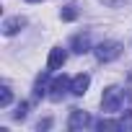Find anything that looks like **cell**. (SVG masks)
I'll return each instance as SVG.
<instances>
[{
  "label": "cell",
  "mask_w": 132,
  "mask_h": 132,
  "mask_svg": "<svg viewBox=\"0 0 132 132\" xmlns=\"http://www.w3.org/2000/svg\"><path fill=\"white\" fill-rule=\"evenodd\" d=\"M104 3H109V5H119L122 0H104Z\"/></svg>",
  "instance_id": "5bb4252c"
},
{
  "label": "cell",
  "mask_w": 132,
  "mask_h": 132,
  "mask_svg": "<svg viewBox=\"0 0 132 132\" xmlns=\"http://www.w3.org/2000/svg\"><path fill=\"white\" fill-rule=\"evenodd\" d=\"M70 86H73V80H70L68 75H57V78L47 86V91H49L47 96H49L52 101H62V98H65V93L70 91Z\"/></svg>",
  "instance_id": "3957f363"
},
{
  "label": "cell",
  "mask_w": 132,
  "mask_h": 132,
  "mask_svg": "<svg viewBox=\"0 0 132 132\" xmlns=\"http://www.w3.org/2000/svg\"><path fill=\"white\" fill-rule=\"evenodd\" d=\"M119 106H122V91H119L117 86L104 88V96H101V109H104V114H117Z\"/></svg>",
  "instance_id": "6da1fadb"
},
{
  "label": "cell",
  "mask_w": 132,
  "mask_h": 132,
  "mask_svg": "<svg viewBox=\"0 0 132 132\" xmlns=\"http://www.w3.org/2000/svg\"><path fill=\"white\" fill-rule=\"evenodd\" d=\"M11 101H13V93H11V88L8 86H3V88H0V106H11Z\"/></svg>",
  "instance_id": "30bf717a"
},
{
  "label": "cell",
  "mask_w": 132,
  "mask_h": 132,
  "mask_svg": "<svg viewBox=\"0 0 132 132\" xmlns=\"http://www.w3.org/2000/svg\"><path fill=\"white\" fill-rule=\"evenodd\" d=\"M23 26H26V18H23V16L5 18V21H3V34H5V36H13V34H18Z\"/></svg>",
  "instance_id": "8992f818"
},
{
  "label": "cell",
  "mask_w": 132,
  "mask_h": 132,
  "mask_svg": "<svg viewBox=\"0 0 132 132\" xmlns=\"http://www.w3.org/2000/svg\"><path fill=\"white\" fill-rule=\"evenodd\" d=\"M88 124H91V117L86 111H80V109H73L70 111V119H68V127L70 129H86Z\"/></svg>",
  "instance_id": "277c9868"
},
{
  "label": "cell",
  "mask_w": 132,
  "mask_h": 132,
  "mask_svg": "<svg viewBox=\"0 0 132 132\" xmlns=\"http://www.w3.org/2000/svg\"><path fill=\"white\" fill-rule=\"evenodd\" d=\"M29 3H42V0H29Z\"/></svg>",
  "instance_id": "9a60e30c"
},
{
  "label": "cell",
  "mask_w": 132,
  "mask_h": 132,
  "mask_svg": "<svg viewBox=\"0 0 132 132\" xmlns=\"http://www.w3.org/2000/svg\"><path fill=\"white\" fill-rule=\"evenodd\" d=\"M68 62V52H65L62 47H54L52 52H49V60H47V68L49 70H60L62 65Z\"/></svg>",
  "instance_id": "5b68a950"
},
{
  "label": "cell",
  "mask_w": 132,
  "mask_h": 132,
  "mask_svg": "<svg viewBox=\"0 0 132 132\" xmlns=\"http://www.w3.org/2000/svg\"><path fill=\"white\" fill-rule=\"evenodd\" d=\"M96 129H124V124L122 122H111V119H101V122H96Z\"/></svg>",
  "instance_id": "9c48e42d"
},
{
  "label": "cell",
  "mask_w": 132,
  "mask_h": 132,
  "mask_svg": "<svg viewBox=\"0 0 132 132\" xmlns=\"http://www.w3.org/2000/svg\"><path fill=\"white\" fill-rule=\"evenodd\" d=\"M73 52H78V54L91 52V36L88 34H75L73 36Z\"/></svg>",
  "instance_id": "ba28073f"
},
{
  "label": "cell",
  "mask_w": 132,
  "mask_h": 132,
  "mask_svg": "<svg viewBox=\"0 0 132 132\" xmlns=\"http://www.w3.org/2000/svg\"><path fill=\"white\" fill-rule=\"evenodd\" d=\"M52 127V119H42L39 124H36V129H49Z\"/></svg>",
  "instance_id": "4fadbf2b"
},
{
  "label": "cell",
  "mask_w": 132,
  "mask_h": 132,
  "mask_svg": "<svg viewBox=\"0 0 132 132\" xmlns=\"http://www.w3.org/2000/svg\"><path fill=\"white\" fill-rule=\"evenodd\" d=\"M88 86H91V75L80 73V75H75V78H73V86H70V93H73V96H83V93L88 91Z\"/></svg>",
  "instance_id": "52a82bcc"
},
{
  "label": "cell",
  "mask_w": 132,
  "mask_h": 132,
  "mask_svg": "<svg viewBox=\"0 0 132 132\" xmlns=\"http://www.w3.org/2000/svg\"><path fill=\"white\" fill-rule=\"evenodd\" d=\"M60 16H62V21H75V18H78V8H75V5H65Z\"/></svg>",
  "instance_id": "8fae6325"
},
{
  "label": "cell",
  "mask_w": 132,
  "mask_h": 132,
  "mask_svg": "<svg viewBox=\"0 0 132 132\" xmlns=\"http://www.w3.org/2000/svg\"><path fill=\"white\" fill-rule=\"evenodd\" d=\"M26 114H29V104H26V101H21V104H18V109L13 111V119H16V122H23V119H26Z\"/></svg>",
  "instance_id": "7c38bea8"
},
{
  "label": "cell",
  "mask_w": 132,
  "mask_h": 132,
  "mask_svg": "<svg viewBox=\"0 0 132 132\" xmlns=\"http://www.w3.org/2000/svg\"><path fill=\"white\" fill-rule=\"evenodd\" d=\"M93 54L98 62H114L122 54V44L119 42H101L98 47H93Z\"/></svg>",
  "instance_id": "7a4b0ae2"
}]
</instances>
